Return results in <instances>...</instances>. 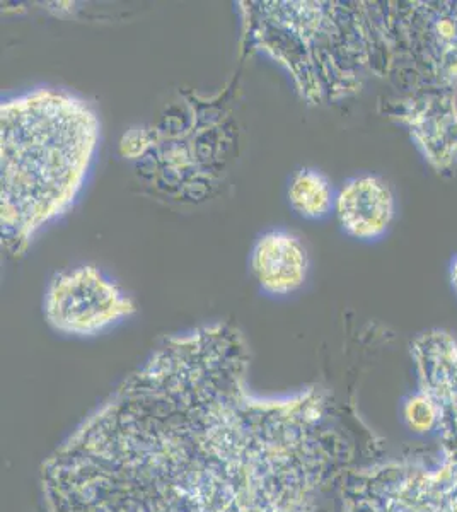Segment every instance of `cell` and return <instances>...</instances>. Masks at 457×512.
<instances>
[{"label": "cell", "mask_w": 457, "mask_h": 512, "mask_svg": "<svg viewBox=\"0 0 457 512\" xmlns=\"http://www.w3.org/2000/svg\"><path fill=\"white\" fill-rule=\"evenodd\" d=\"M236 333L171 338L43 468L50 512H324L342 473L330 405L246 390Z\"/></svg>", "instance_id": "obj_1"}, {"label": "cell", "mask_w": 457, "mask_h": 512, "mask_svg": "<svg viewBox=\"0 0 457 512\" xmlns=\"http://www.w3.org/2000/svg\"><path fill=\"white\" fill-rule=\"evenodd\" d=\"M99 120L67 91L36 89L0 106L2 245L21 255L41 227L67 214L98 149Z\"/></svg>", "instance_id": "obj_2"}, {"label": "cell", "mask_w": 457, "mask_h": 512, "mask_svg": "<svg viewBox=\"0 0 457 512\" xmlns=\"http://www.w3.org/2000/svg\"><path fill=\"white\" fill-rule=\"evenodd\" d=\"M135 311L134 301L91 265L55 275L45 296L48 323L69 335H94Z\"/></svg>", "instance_id": "obj_3"}, {"label": "cell", "mask_w": 457, "mask_h": 512, "mask_svg": "<svg viewBox=\"0 0 457 512\" xmlns=\"http://www.w3.org/2000/svg\"><path fill=\"white\" fill-rule=\"evenodd\" d=\"M335 205L343 231L353 238H379L393 221V193L377 176H357L348 181Z\"/></svg>", "instance_id": "obj_4"}, {"label": "cell", "mask_w": 457, "mask_h": 512, "mask_svg": "<svg viewBox=\"0 0 457 512\" xmlns=\"http://www.w3.org/2000/svg\"><path fill=\"white\" fill-rule=\"evenodd\" d=\"M309 267L307 251L296 234L270 231L256 241L251 270L263 291L284 296L304 284Z\"/></svg>", "instance_id": "obj_5"}, {"label": "cell", "mask_w": 457, "mask_h": 512, "mask_svg": "<svg viewBox=\"0 0 457 512\" xmlns=\"http://www.w3.org/2000/svg\"><path fill=\"white\" fill-rule=\"evenodd\" d=\"M289 202L306 219H321L335 204L333 188L316 169H301L290 183Z\"/></svg>", "instance_id": "obj_6"}, {"label": "cell", "mask_w": 457, "mask_h": 512, "mask_svg": "<svg viewBox=\"0 0 457 512\" xmlns=\"http://www.w3.org/2000/svg\"><path fill=\"white\" fill-rule=\"evenodd\" d=\"M452 286L457 291V258L456 262L452 263Z\"/></svg>", "instance_id": "obj_7"}]
</instances>
